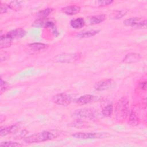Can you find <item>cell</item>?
<instances>
[{
	"mask_svg": "<svg viewBox=\"0 0 147 147\" xmlns=\"http://www.w3.org/2000/svg\"><path fill=\"white\" fill-rule=\"evenodd\" d=\"M60 134V131L57 130L43 131L40 133L33 134L26 137L24 141L26 143H38L56 138Z\"/></svg>",
	"mask_w": 147,
	"mask_h": 147,
	"instance_id": "obj_1",
	"label": "cell"
},
{
	"mask_svg": "<svg viewBox=\"0 0 147 147\" xmlns=\"http://www.w3.org/2000/svg\"><path fill=\"white\" fill-rule=\"evenodd\" d=\"M129 100L125 97L121 98L117 103L115 109L116 119L121 122L125 120L129 114Z\"/></svg>",
	"mask_w": 147,
	"mask_h": 147,
	"instance_id": "obj_2",
	"label": "cell"
},
{
	"mask_svg": "<svg viewBox=\"0 0 147 147\" xmlns=\"http://www.w3.org/2000/svg\"><path fill=\"white\" fill-rule=\"evenodd\" d=\"M52 100L57 105L61 106H67L72 102V97L65 93H60L53 96Z\"/></svg>",
	"mask_w": 147,
	"mask_h": 147,
	"instance_id": "obj_3",
	"label": "cell"
},
{
	"mask_svg": "<svg viewBox=\"0 0 147 147\" xmlns=\"http://www.w3.org/2000/svg\"><path fill=\"white\" fill-rule=\"evenodd\" d=\"M123 23L126 26L136 28H142L146 27V20L145 19L141 20V18L138 17H132L125 20Z\"/></svg>",
	"mask_w": 147,
	"mask_h": 147,
	"instance_id": "obj_4",
	"label": "cell"
},
{
	"mask_svg": "<svg viewBox=\"0 0 147 147\" xmlns=\"http://www.w3.org/2000/svg\"><path fill=\"white\" fill-rule=\"evenodd\" d=\"M114 82L111 79H103L96 82L94 85V88L97 91H105L111 88L114 84Z\"/></svg>",
	"mask_w": 147,
	"mask_h": 147,
	"instance_id": "obj_5",
	"label": "cell"
},
{
	"mask_svg": "<svg viewBox=\"0 0 147 147\" xmlns=\"http://www.w3.org/2000/svg\"><path fill=\"white\" fill-rule=\"evenodd\" d=\"M80 55L78 53H64L59 55L56 57V60L57 61L61 63H71L79 59Z\"/></svg>",
	"mask_w": 147,
	"mask_h": 147,
	"instance_id": "obj_6",
	"label": "cell"
},
{
	"mask_svg": "<svg viewBox=\"0 0 147 147\" xmlns=\"http://www.w3.org/2000/svg\"><path fill=\"white\" fill-rule=\"evenodd\" d=\"M74 115L78 118H87L93 119L95 117V111L91 109H82L77 110L74 113Z\"/></svg>",
	"mask_w": 147,
	"mask_h": 147,
	"instance_id": "obj_7",
	"label": "cell"
},
{
	"mask_svg": "<svg viewBox=\"0 0 147 147\" xmlns=\"http://www.w3.org/2000/svg\"><path fill=\"white\" fill-rule=\"evenodd\" d=\"M72 136L79 139H94L103 138L105 135L99 133H76L72 134Z\"/></svg>",
	"mask_w": 147,
	"mask_h": 147,
	"instance_id": "obj_8",
	"label": "cell"
},
{
	"mask_svg": "<svg viewBox=\"0 0 147 147\" xmlns=\"http://www.w3.org/2000/svg\"><path fill=\"white\" fill-rule=\"evenodd\" d=\"M98 97L92 95H84L75 100V102L79 105H86L94 102L98 100Z\"/></svg>",
	"mask_w": 147,
	"mask_h": 147,
	"instance_id": "obj_9",
	"label": "cell"
},
{
	"mask_svg": "<svg viewBox=\"0 0 147 147\" xmlns=\"http://www.w3.org/2000/svg\"><path fill=\"white\" fill-rule=\"evenodd\" d=\"M6 34L12 40L18 39L24 37L26 34V31L22 28H17L7 32Z\"/></svg>",
	"mask_w": 147,
	"mask_h": 147,
	"instance_id": "obj_10",
	"label": "cell"
},
{
	"mask_svg": "<svg viewBox=\"0 0 147 147\" xmlns=\"http://www.w3.org/2000/svg\"><path fill=\"white\" fill-rule=\"evenodd\" d=\"M105 20V16L104 14H98L92 16H90L87 17L86 20L85 21V24L86 22L88 25H95L99 24L103 22Z\"/></svg>",
	"mask_w": 147,
	"mask_h": 147,
	"instance_id": "obj_11",
	"label": "cell"
},
{
	"mask_svg": "<svg viewBox=\"0 0 147 147\" xmlns=\"http://www.w3.org/2000/svg\"><path fill=\"white\" fill-rule=\"evenodd\" d=\"M18 126L17 125L9 126H1L0 129V134L1 136H4L9 133H16L18 130Z\"/></svg>",
	"mask_w": 147,
	"mask_h": 147,
	"instance_id": "obj_12",
	"label": "cell"
},
{
	"mask_svg": "<svg viewBox=\"0 0 147 147\" xmlns=\"http://www.w3.org/2000/svg\"><path fill=\"white\" fill-rule=\"evenodd\" d=\"M141 59V55L139 53H130L126 55L123 61L127 63H132L139 61Z\"/></svg>",
	"mask_w": 147,
	"mask_h": 147,
	"instance_id": "obj_13",
	"label": "cell"
},
{
	"mask_svg": "<svg viewBox=\"0 0 147 147\" xmlns=\"http://www.w3.org/2000/svg\"><path fill=\"white\" fill-rule=\"evenodd\" d=\"M80 10V7L76 5H71L64 7L62 9V11L67 15H75Z\"/></svg>",
	"mask_w": 147,
	"mask_h": 147,
	"instance_id": "obj_14",
	"label": "cell"
},
{
	"mask_svg": "<svg viewBox=\"0 0 147 147\" xmlns=\"http://www.w3.org/2000/svg\"><path fill=\"white\" fill-rule=\"evenodd\" d=\"M12 39L7 36L6 34L1 35L0 40V48H5L10 47L12 43Z\"/></svg>",
	"mask_w": 147,
	"mask_h": 147,
	"instance_id": "obj_15",
	"label": "cell"
},
{
	"mask_svg": "<svg viewBox=\"0 0 147 147\" xmlns=\"http://www.w3.org/2000/svg\"><path fill=\"white\" fill-rule=\"evenodd\" d=\"M71 26L75 29H80L83 28L85 25L84 19L81 17L72 20L70 22Z\"/></svg>",
	"mask_w": 147,
	"mask_h": 147,
	"instance_id": "obj_16",
	"label": "cell"
},
{
	"mask_svg": "<svg viewBox=\"0 0 147 147\" xmlns=\"http://www.w3.org/2000/svg\"><path fill=\"white\" fill-rule=\"evenodd\" d=\"M30 49L33 51H41L46 49L48 47V45L43 44V43H39V42H35L32 43L28 45Z\"/></svg>",
	"mask_w": 147,
	"mask_h": 147,
	"instance_id": "obj_17",
	"label": "cell"
},
{
	"mask_svg": "<svg viewBox=\"0 0 147 147\" xmlns=\"http://www.w3.org/2000/svg\"><path fill=\"white\" fill-rule=\"evenodd\" d=\"M139 118L137 113L135 111H131L129 114V123L132 126H136L138 125Z\"/></svg>",
	"mask_w": 147,
	"mask_h": 147,
	"instance_id": "obj_18",
	"label": "cell"
},
{
	"mask_svg": "<svg viewBox=\"0 0 147 147\" xmlns=\"http://www.w3.org/2000/svg\"><path fill=\"white\" fill-rule=\"evenodd\" d=\"M99 30H88V31H83L80 32L78 34V36L81 38H87L92 37L98 33Z\"/></svg>",
	"mask_w": 147,
	"mask_h": 147,
	"instance_id": "obj_19",
	"label": "cell"
},
{
	"mask_svg": "<svg viewBox=\"0 0 147 147\" xmlns=\"http://www.w3.org/2000/svg\"><path fill=\"white\" fill-rule=\"evenodd\" d=\"M53 9L51 8H47L45 9L42 10L40 11L37 14V16L38 17V18H41V19H45L49 15L52 11Z\"/></svg>",
	"mask_w": 147,
	"mask_h": 147,
	"instance_id": "obj_20",
	"label": "cell"
},
{
	"mask_svg": "<svg viewBox=\"0 0 147 147\" xmlns=\"http://www.w3.org/2000/svg\"><path fill=\"white\" fill-rule=\"evenodd\" d=\"M113 111V105L111 104L107 105V106H106L102 110V114L103 115V116L105 117H110L112 115Z\"/></svg>",
	"mask_w": 147,
	"mask_h": 147,
	"instance_id": "obj_21",
	"label": "cell"
},
{
	"mask_svg": "<svg viewBox=\"0 0 147 147\" xmlns=\"http://www.w3.org/2000/svg\"><path fill=\"white\" fill-rule=\"evenodd\" d=\"M127 13V10H117L114 11L111 15L110 16V17L112 19H119L124 16Z\"/></svg>",
	"mask_w": 147,
	"mask_h": 147,
	"instance_id": "obj_22",
	"label": "cell"
},
{
	"mask_svg": "<svg viewBox=\"0 0 147 147\" xmlns=\"http://www.w3.org/2000/svg\"><path fill=\"white\" fill-rule=\"evenodd\" d=\"M1 146H7V147H16V146H21L22 145L17 143V142H13L11 141H5L2 142L0 144Z\"/></svg>",
	"mask_w": 147,
	"mask_h": 147,
	"instance_id": "obj_23",
	"label": "cell"
},
{
	"mask_svg": "<svg viewBox=\"0 0 147 147\" xmlns=\"http://www.w3.org/2000/svg\"><path fill=\"white\" fill-rule=\"evenodd\" d=\"M21 1H11L9 4V7L13 10H18L21 6Z\"/></svg>",
	"mask_w": 147,
	"mask_h": 147,
	"instance_id": "obj_24",
	"label": "cell"
},
{
	"mask_svg": "<svg viewBox=\"0 0 147 147\" xmlns=\"http://www.w3.org/2000/svg\"><path fill=\"white\" fill-rule=\"evenodd\" d=\"M44 19H41V18H38L36 20H35L32 26H35V27H41L43 25V24H44Z\"/></svg>",
	"mask_w": 147,
	"mask_h": 147,
	"instance_id": "obj_25",
	"label": "cell"
},
{
	"mask_svg": "<svg viewBox=\"0 0 147 147\" xmlns=\"http://www.w3.org/2000/svg\"><path fill=\"white\" fill-rule=\"evenodd\" d=\"M113 2V1H111V0H103V1H97L98 6H107L111 4Z\"/></svg>",
	"mask_w": 147,
	"mask_h": 147,
	"instance_id": "obj_26",
	"label": "cell"
},
{
	"mask_svg": "<svg viewBox=\"0 0 147 147\" xmlns=\"http://www.w3.org/2000/svg\"><path fill=\"white\" fill-rule=\"evenodd\" d=\"M8 87H9L8 84L6 82L3 81V80L2 79H1V93L4 92L5 91H6Z\"/></svg>",
	"mask_w": 147,
	"mask_h": 147,
	"instance_id": "obj_27",
	"label": "cell"
},
{
	"mask_svg": "<svg viewBox=\"0 0 147 147\" xmlns=\"http://www.w3.org/2000/svg\"><path fill=\"white\" fill-rule=\"evenodd\" d=\"M9 6L6 5L5 3H2V2L1 3V8H0V10H1V13L3 14V13H5L7 10V8H8Z\"/></svg>",
	"mask_w": 147,
	"mask_h": 147,
	"instance_id": "obj_28",
	"label": "cell"
},
{
	"mask_svg": "<svg viewBox=\"0 0 147 147\" xmlns=\"http://www.w3.org/2000/svg\"><path fill=\"white\" fill-rule=\"evenodd\" d=\"M27 133H28V131H26V130H22V131H21L18 134H16V138H23V137H24L25 136H26V134H27Z\"/></svg>",
	"mask_w": 147,
	"mask_h": 147,
	"instance_id": "obj_29",
	"label": "cell"
},
{
	"mask_svg": "<svg viewBox=\"0 0 147 147\" xmlns=\"http://www.w3.org/2000/svg\"><path fill=\"white\" fill-rule=\"evenodd\" d=\"M139 87H140V88H141L144 90H146V82L144 81V82H141L139 84Z\"/></svg>",
	"mask_w": 147,
	"mask_h": 147,
	"instance_id": "obj_30",
	"label": "cell"
}]
</instances>
